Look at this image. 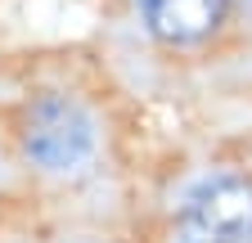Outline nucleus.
Segmentation results:
<instances>
[{"mask_svg":"<svg viewBox=\"0 0 252 243\" xmlns=\"http://www.w3.org/2000/svg\"><path fill=\"white\" fill-rule=\"evenodd\" d=\"M94 149V122L86 117L81 104L50 95L41 104H32L23 122V153L45 167V171H72L90 158Z\"/></svg>","mask_w":252,"mask_h":243,"instance_id":"obj_2","label":"nucleus"},{"mask_svg":"<svg viewBox=\"0 0 252 243\" xmlns=\"http://www.w3.org/2000/svg\"><path fill=\"white\" fill-rule=\"evenodd\" d=\"M180 234L185 243H252V176L198 180L180 207Z\"/></svg>","mask_w":252,"mask_h":243,"instance_id":"obj_1","label":"nucleus"},{"mask_svg":"<svg viewBox=\"0 0 252 243\" xmlns=\"http://www.w3.org/2000/svg\"><path fill=\"white\" fill-rule=\"evenodd\" d=\"M140 14L162 45H194L225 23L230 0H140Z\"/></svg>","mask_w":252,"mask_h":243,"instance_id":"obj_3","label":"nucleus"}]
</instances>
